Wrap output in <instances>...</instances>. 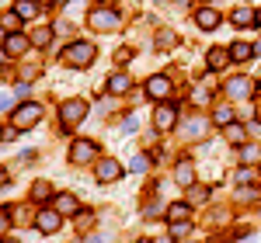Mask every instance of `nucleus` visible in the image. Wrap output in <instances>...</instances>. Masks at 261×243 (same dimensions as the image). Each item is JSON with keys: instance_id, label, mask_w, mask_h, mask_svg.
<instances>
[{"instance_id": "obj_37", "label": "nucleus", "mask_w": 261, "mask_h": 243, "mask_svg": "<svg viewBox=\"0 0 261 243\" xmlns=\"http://www.w3.org/2000/svg\"><path fill=\"white\" fill-rule=\"evenodd\" d=\"M192 101H195V104H205V101H209V90H205V87H195V90H192Z\"/></svg>"}, {"instance_id": "obj_1", "label": "nucleus", "mask_w": 261, "mask_h": 243, "mask_svg": "<svg viewBox=\"0 0 261 243\" xmlns=\"http://www.w3.org/2000/svg\"><path fill=\"white\" fill-rule=\"evenodd\" d=\"M94 56H98V49L91 45V42H70V45H63V52H60V63L63 66H70V70H87L91 63H94Z\"/></svg>"}, {"instance_id": "obj_29", "label": "nucleus", "mask_w": 261, "mask_h": 243, "mask_svg": "<svg viewBox=\"0 0 261 243\" xmlns=\"http://www.w3.org/2000/svg\"><path fill=\"white\" fill-rule=\"evenodd\" d=\"M241 160H244V163H261V149H258V146H247V142H244V146H241Z\"/></svg>"}, {"instance_id": "obj_2", "label": "nucleus", "mask_w": 261, "mask_h": 243, "mask_svg": "<svg viewBox=\"0 0 261 243\" xmlns=\"http://www.w3.org/2000/svg\"><path fill=\"white\" fill-rule=\"evenodd\" d=\"M87 28L98 35H112L122 28V14L115 7H94V11H87Z\"/></svg>"}, {"instance_id": "obj_44", "label": "nucleus", "mask_w": 261, "mask_h": 243, "mask_svg": "<svg viewBox=\"0 0 261 243\" xmlns=\"http://www.w3.org/2000/svg\"><path fill=\"white\" fill-rule=\"evenodd\" d=\"M87 243H105V236H87Z\"/></svg>"}, {"instance_id": "obj_5", "label": "nucleus", "mask_w": 261, "mask_h": 243, "mask_svg": "<svg viewBox=\"0 0 261 243\" xmlns=\"http://www.w3.org/2000/svg\"><path fill=\"white\" fill-rule=\"evenodd\" d=\"M60 226H63V212L56 208V205H45V208L35 212V229H39L42 236H53Z\"/></svg>"}, {"instance_id": "obj_43", "label": "nucleus", "mask_w": 261, "mask_h": 243, "mask_svg": "<svg viewBox=\"0 0 261 243\" xmlns=\"http://www.w3.org/2000/svg\"><path fill=\"white\" fill-rule=\"evenodd\" d=\"M7 181H11V174H7V167H0V188H4Z\"/></svg>"}, {"instance_id": "obj_6", "label": "nucleus", "mask_w": 261, "mask_h": 243, "mask_svg": "<svg viewBox=\"0 0 261 243\" xmlns=\"http://www.w3.org/2000/svg\"><path fill=\"white\" fill-rule=\"evenodd\" d=\"M171 94H174V80H171L167 73L146 77V98H153V101H171Z\"/></svg>"}, {"instance_id": "obj_32", "label": "nucleus", "mask_w": 261, "mask_h": 243, "mask_svg": "<svg viewBox=\"0 0 261 243\" xmlns=\"http://www.w3.org/2000/svg\"><path fill=\"white\" fill-rule=\"evenodd\" d=\"M254 177H258V170H254V167H251V163H247V167H241V170H237V184H251V181H254Z\"/></svg>"}, {"instance_id": "obj_33", "label": "nucleus", "mask_w": 261, "mask_h": 243, "mask_svg": "<svg viewBox=\"0 0 261 243\" xmlns=\"http://www.w3.org/2000/svg\"><path fill=\"white\" fill-rule=\"evenodd\" d=\"M35 11H39V4H35V0H18V14H21V18H32Z\"/></svg>"}, {"instance_id": "obj_4", "label": "nucleus", "mask_w": 261, "mask_h": 243, "mask_svg": "<svg viewBox=\"0 0 261 243\" xmlns=\"http://www.w3.org/2000/svg\"><path fill=\"white\" fill-rule=\"evenodd\" d=\"M39 118H42V104L39 101H24V104H18V108L11 111V129L28 132L32 125H39Z\"/></svg>"}, {"instance_id": "obj_19", "label": "nucleus", "mask_w": 261, "mask_h": 243, "mask_svg": "<svg viewBox=\"0 0 261 243\" xmlns=\"http://www.w3.org/2000/svg\"><path fill=\"white\" fill-rule=\"evenodd\" d=\"M254 56V45H247V42H230V59L233 63H247Z\"/></svg>"}, {"instance_id": "obj_41", "label": "nucleus", "mask_w": 261, "mask_h": 243, "mask_svg": "<svg viewBox=\"0 0 261 243\" xmlns=\"http://www.w3.org/2000/svg\"><path fill=\"white\" fill-rule=\"evenodd\" d=\"M28 94H32V87H28V80H21L18 83V98H28Z\"/></svg>"}, {"instance_id": "obj_45", "label": "nucleus", "mask_w": 261, "mask_h": 243, "mask_svg": "<svg viewBox=\"0 0 261 243\" xmlns=\"http://www.w3.org/2000/svg\"><path fill=\"white\" fill-rule=\"evenodd\" d=\"M254 56H261V42H254Z\"/></svg>"}, {"instance_id": "obj_18", "label": "nucleus", "mask_w": 261, "mask_h": 243, "mask_svg": "<svg viewBox=\"0 0 261 243\" xmlns=\"http://www.w3.org/2000/svg\"><path fill=\"white\" fill-rule=\"evenodd\" d=\"M230 122H233V104H230V101L216 104V111H213V125H220V129H226Z\"/></svg>"}, {"instance_id": "obj_26", "label": "nucleus", "mask_w": 261, "mask_h": 243, "mask_svg": "<svg viewBox=\"0 0 261 243\" xmlns=\"http://www.w3.org/2000/svg\"><path fill=\"white\" fill-rule=\"evenodd\" d=\"M73 219H77V233H87V229L94 226V212H91V208H81Z\"/></svg>"}, {"instance_id": "obj_42", "label": "nucleus", "mask_w": 261, "mask_h": 243, "mask_svg": "<svg viewBox=\"0 0 261 243\" xmlns=\"http://www.w3.org/2000/svg\"><path fill=\"white\" fill-rule=\"evenodd\" d=\"M0 80H14V70L11 66H0Z\"/></svg>"}, {"instance_id": "obj_49", "label": "nucleus", "mask_w": 261, "mask_h": 243, "mask_svg": "<svg viewBox=\"0 0 261 243\" xmlns=\"http://www.w3.org/2000/svg\"><path fill=\"white\" fill-rule=\"evenodd\" d=\"M4 243H18V240H4Z\"/></svg>"}, {"instance_id": "obj_47", "label": "nucleus", "mask_w": 261, "mask_h": 243, "mask_svg": "<svg viewBox=\"0 0 261 243\" xmlns=\"http://www.w3.org/2000/svg\"><path fill=\"white\" fill-rule=\"evenodd\" d=\"M136 243H153V240H146V236H143V240H136Z\"/></svg>"}, {"instance_id": "obj_12", "label": "nucleus", "mask_w": 261, "mask_h": 243, "mask_svg": "<svg viewBox=\"0 0 261 243\" xmlns=\"http://www.w3.org/2000/svg\"><path fill=\"white\" fill-rule=\"evenodd\" d=\"M174 184H181V188H192L195 184V160L192 157H181L174 163Z\"/></svg>"}, {"instance_id": "obj_24", "label": "nucleus", "mask_w": 261, "mask_h": 243, "mask_svg": "<svg viewBox=\"0 0 261 243\" xmlns=\"http://www.w3.org/2000/svg\"><path fill=\"white\" fill-rule=\"evenodd\" d=\"M181 219H192V205H167V223H181Z\"/></svg>"}, {"instance_id": "obj_8", "label": "nucleus", "mask_w": 261, "mask_h": 243, "mask_svg": "<svg viewBox=\"0 0 261 243\" xmlns=\"http://www.w3.org/2000/svg\"><path fill=\"white\" fill-rule=\"evenodd\" d=\"M0 49H4V56H7V59H18V56H24V52L32 49V35L7 32V35H4V42H0Z\"/></svg>"}, {"instance_id": "obj_11", "label": "nucleus", "mask_w": 261, "mask_h": 243, "mask_svg": "<svg viewBox=\"0 0 261 243\" xmlns=\"http://www.w3.org/2000/svg\"><path fill=\"white\" fill-rule=\"evenodd\" d=\"M98 160V142L91 139H73L70 142V163H77V167H84V163Z\"/></svg>"}, {"instance_id": "obj_3", "label": "nucleus", "mask_w": 261, "mask_h": 243, "mask_svg": "<svg viewBox=\"0 0 261 243\" xmlns=\"http://www.w3.org/2000/svg\"><path fill=\"white\" fill-rule=\"evenodd\" d=\"M87 111H91V104L84 101V98H66V101H60V125H63V132L77 129V125L87 118Z\"/></svg>"}, {"instance_id": "obj_25", "label": "nucleus", "mask_w": 261, "mask_h": 243, "mask_svg": "<svg viewBox=\"0 0 261 243\" xmlns=\"http://www.w3.org/2000/svg\"><path fill=\"white\" fill-rule=\"evenodd\" d=\"M53 35H56V28H35V32H32V45H35V49H45V45L53 42Z\"/></svg>"}, {"instance_id": "obj_21", "label": "nucleus", "mask_w": 261, "mask_h": 243, "mask_svg": "<svg viewBox=\"0 0 261 243\" xmlns=\"http://www.w3.org/2000/svg\"><path fill=\"white\" fill-rule=\"evenodd\" d=\"M129 87H133L129 73H112V77H108V94H125Z\"/></svg>"}, {"instance_id": "obj_36", "label": "nucleus", "mask_w": 261, "mask_h": 243, "mask_svg": "<svg viewBox=\"0 0 261 243\" xmlns=\"http://www.w3.org/2000/svg\"><path fill=\"white\" fill-rule=\"evenodd\" d=\"M7 212H11V208H0V236H7V229H11V216H7Z\"/></svg>"}, {"instance_id": "obj_51", "label": "nucleus", "mask_w": 261, "mask_h": 243, "mask_svg": "<svg viewBox=\"0 0 261 243\" xmlns=\"http://www.w3.org/2000/svg\"><path fill=\"white\" fill-rule=\"evenodd\" d=\"M202 4H205V0H202Z\"/></svg>"}, {"instance_id": "obj_34", "label": "nucleus", "mask_w": 261, "mask_h": 243, "mask_svg": "<svg viewBox=\"0 0 261 243\" xmlns=\"http://www.w3.org/2000/svg\"><path fill=\"white\" fill-rule=\"evenodd\" d=\"M161 208H164V205L157 202V198H150V202L143 205V216H146V219H157V216H161Z\"/></svg>"}, {"instance_id": "obj_20", "label": "nucleus", "mask_w": 261, "mask_h": 243, "mask_svg": "<svg viewBox=\"0 0 261 243\" xmlns=\"http://www.w3.org/2000/svg\"><path fill=\"white\" fill-rule=\"evenodd\" d=\"M223 136H226L230 146H244V142H247V132H244V125H237V122H230V125L223 129Z\"/></svg>"}, {"instance_id": "obj_22", "label": "nucleus", "mask_w": 261, "mask_h": 243, "mask_svg": "<svg viewBox=\"0 0 261 243\" xmlns=\"http://www.w3.org/2000/svg\"><path fill=\"white\" fill-rule=\"evenodd\" d=\"M21 14L18 11H0V32H18L21 28Z\"/></svg>"}, {"instance_id": "obj_40", "label": "nucleus", "mask_w": 261, "mask_h": 243, "mask_svg": "<svg viewBox=\"0 0 261 243\" xmlns=\"http://www.w3.org/2000/svg\"><path fill=\"white\" fill-rule=\"evenodd\" d=\"M133 59V49H119V52H115V63H129Z\"/></svg>"}, {"instance_id": "obj_10", "label": "nucleus", "mask_w": 261, "mask_h": 243, "mask_svg": "<svg viewBox=\"0 0 261 243\" xmlns=\"http://www.w3.org/2000/svg\"><path fill=\"white\" fill-rule=\"evenodd\" d=\"M223 94H226L230 101H251L254 80H247V77H230V80L223 83Z\"/></svg>"}, {"instance_id": "obj_48", "label": "nucleus", "mask_w": 261, "mask_h": 243, "mask_svg": "<svg viewBox=\"0 0 261 243\" xmlns=\"http://www.w3.org/2000/svg\"><path fill=\"white\" fill-rule=\"evenodd\" d=\"M56 4H60V7H63V4H70V0H56Z\"/></svg>"}, {"instance_id": "obj_50", "label": "nucleus", "mask_w": 261, "mask_h": 243, "mask_svg": "<svg viewBox=\"0 0 261 243\" xmlns=\"http://www.w3.org/2000/svg\"><path fill=\"white\" fill-rule=\"evenodd\" d=\"M258 24H261V11H258Z\"/></svg>"}, {"instance_id": "obj_16", "label": "nucleus", "mask_w": 261, "mask_h": 243, "mask_svg": "<svg viewBox=\"0 0 261 243\" xmlns=\"http://www.w3.org/2000/svg\"><path fill=\"white\" fill-rule=\"evenodd\" d=\"M28 198H32V205H45L56 198V191H53V184L49 181H35L32 184V191H28Z\"/></svg>"}, {"instance_id": "obj_17", "label": "nucleus", "mask_w": 261, "mask_h": 243, "mask_svg": "<svg viewBox=\"0 0 261 243\" xmlns=\"http://www.w3.org/2000/svg\"><path fill=\"white\" fill-rule=\"evenodd\" d=\"M11 223L14 226H35V212L28 205H14L11 208Z\"/></svg>"}, {"instance_id": "obj_30", "label": "nucleus", "mask_w": 261, "mask_h": 243, "mask_svg": "<svg viewBox=\"0 0 261 243\" xmlns=\"http://www.w3.org/2000/svg\"><path fill=\"white\" fill-rule=\"evenodd\" d=\"M188 198H192L195 205L209 202V188H199V184H192V188H188Z\"/></svg>"}, {"instance_id": "obj_35", "label": "nucleus", "mask_w": 261, "mask_h": 243, "mask_svg": "<svg viewBox=\"0 0 261 243\" xmlns=\"http://www.w3.org/2000/svg\"><path fill=\"white\" fill-rule=\"evenodd\" d=\"M129 167H133V174H146V170H150V157H136Z\"/></svg>"}, {"instance_id": "obj_38", "label": "nucleus", "mask_w": 261, "mask_h": 243, "mask_svg": "<svg viewBox=\"0 0 261 243\" xmlns=\"http://www.w3.org/2000/svg\"><path fill=\"white\" fill-rule=\"evenodd\" d=\"M133 132H136V118L129 115V118L122 122V136H133Z\"/></svg>"}, {"instance_id": "obj_13", "label": "nucleus", "mask_w": 261, "mask_h": 243, "mask_svg": "<svg viewBox=\"0 0 261 243\" xmlns=\"http://www.w3.org/2000/svg\"><path fill=\"white\" fill-rule=\"evenodd\" d=\"M53 205L60 208L63 216H77V212H81V198H77L73 191H60V195L53 198Z\"/></svg>"}, {"instance_id": "obj_7", "label": "nucleus", "mask_w": 261, "mask_h": 243, "mask_svg": "<svg viewBox=\"0 0 261 243\" xmlns=\"http://www.w3.org/2000/svg\"><path fill=\"white\" fill-rule=\"evenodd\" d=\"M122 174L125 170H122V163L115 157H98L94 160V177H98V184H115Z\"/></svg>"}, {"instance_id": "obj_28", "label": "nucleus", "mask_w": 261, "mask_h": 243, "mask_svg": "<svg viewBox=\"0 0 261 243\" xmlns=\"http://www.w3.org/2000/svg\"><path fill=\"white\" fill-rule=\"evenodd\" d=\"M192 233V219H181V223H171V236L174 240H185Z\"/></svg>"}, {"instance_id": "obj_27", "label": "nucleus", "mask_w": 261, "mask_h": 243, "mask_svg": "<svg viewBox=\"0 0 261 243\" xmlns=\"http://www.w3.org/2000/svg\"><path fill=\"white\" fill-rule=\"evenodd\" d=\"M153 42H157V49H171V45H178V35H174L171 28H161Z\"/></svg>"}, {"instance_id": "obj_15", "label": "nucleus", "mask_w": 261, "mask_h": 243, "mask_svg": "<svg viewBox=\"0 0 261 243\" xmlns=\"http://www.w3.org/2000/svg\"><path fill=\"white\" fill-rule=\"evenodd\" d=\"M230 63V45H213L209 52H205V66L209 70H223Z\"/></svg>"}, {"instance_id": "obj_39", "label": "nucleus", "mask_w": 261, "mask_h": 243, "mask_svg": "<svg viewBox=\"0 0 261 243\" xmlns=\"http://www.w3.org/2000/svg\"><path fill=\"white\" fill-rule=\"evenodd\" d=\"M7 108H14V101H11L7 90H0V111H7Z\"/></svg>"}, {"instance_id": "obj_9", "label": "nucleus", "mask_w": 261, "mask_h": 243, "mask_svg": "<svg viewBox=\"0 0 261 243\" xmlns=\"http://www.w3.org/2000/svg\"><path fill=\"white\" fill-rule=\"evenodd\" d=\"M174 125H178V104L157 101V111H153V129H157V132H171Z\"/></svg>"}, {"instance_id": "obj_46", "label": "nucleus", "mask_w": 261, "mask_h": 243, "mask_svg": "<svg viewBox=\"0 0 261 243\" xmlns=\"http://www.w3.org/2000/svg\"><path fill=\"white\" fill-rule=\"evenodd\" d=\"M4 136H7V129H4V125H0V139H4Z\"/></svg>"}, {"instance_id": "obj_31", "label": "nucleus", "mask_w": 261, "mask_h": 243, "mask_svg": "<svg viewBox=\"0 0 261 243\" xmlns=\"http://www.w3.org/2000/svg\"><path fill=\"white\" fill-rule=\"evenodd\" d=\"M185 136H192V139H195V136H205V122L192 118L188 125H185Z\"/></svg>"}, {"instance_id": "obj_14", "label": "nucleus", "mask_w": 261, "mask_h": 243, "mask_svg": "<svg viewBox=\"0 0 261 243\" xmlns=\"http://www.w3.org/2000/svg\"><path fill=\"white\" fill-rule=\"evenodd\" d=\"M195 24H199V32H216L220 28V14L213 7H199L195 11Z\"/></svg>"}, {"instance_id": "obj_23", "label": "nucleus", "mask_w": 261, "mask_h": 243, "mask_svg": "<svg viewBox=\"0 0 261 243\" xmlns=\"http://www.w3.org/2000/svg\"><path fill=\"white\" fill-rule=\"evenodd\" d=\"M254 18H258V11H251V7H237V11L230 14V21H233L237 28H247V24H254Z\"/></svg>"}]
</instances>
